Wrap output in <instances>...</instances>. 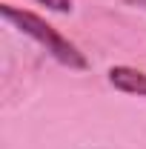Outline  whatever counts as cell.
Here are the masks:
<instances>
[{"label": "cell", "mask_w": 146, "mask_h": 149, "mask_svg": "<svg viewBox=\"0 0 146 149\" xmlns=\"http://www.w3.org/2000/svg\"><path fill=\"white\" fill-rule=\"evenodd\" d=\"M0 15H3V20H6V23H12L20 35L32 37L37 46H43V49H46V55H52L60 66L74 69V72L89 69L86 55H83V52L74 46L69 37L60 35L52 23H46L40 15L26 12V9H17V6H12V3H3V6H0Z\"/></svg>", "instance_id": "obj_1"}, {"label": "cell", "mask_w": 146, "mask_h": 149, "mask_svg": "<svg viewBox=\"0 0 146 149\" xmlns=\"http://www.w3.org/2000/svg\"><path fill=\"white\" fill-rule=\"evenodd\" d=\"M106 74H109V83L117 92L146 97V72L135 69V66H112Z\"/></svg>", "instance_id": "obj_2"}, {"label": "cell", "mask_w": 146, "mask_h": 149, "mask_svg": "<svg viewBox=\"0 0 146 149\" xmlns=\"http://www.w3.org/2000/svg\"><path fill=\"white\" fill-rule=\"evenodd\" d=\"M40 6H46L49 12H57V15H69L74 9V0H35Z\"/></svg>", "instance_id": "obj_3"}, {"label": "cell", "mask_w": 146, "mask_h": 149, "mask_svg": "<svg viewBox=\"0 0 146 149\" xmlns=\"http://www.w3.org/2000/svg\"><path fill=\"white\" fill-rule=\"evenodd\" d=\"M126 6H135V9H143L146 12V0H123Z\"/></svg>", "instance_id": "obj_4"}]
</instances>
